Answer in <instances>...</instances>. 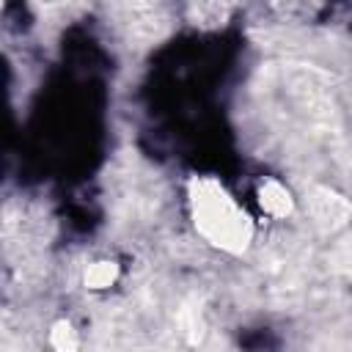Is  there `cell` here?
I'll return each mask as SVG.
<instances>
[{
	"label": "cell",
	"instance_id": "6da1fadb",
	"mask_svg": "<svg viewBox=\"0 0 352 352\" xmlns=\"http://www.w3.org/2000/svg\"><path fill=\"white\" fill-rule=\"evenodd\" d=\"M187 212L204 242L212 248L239 256L253 242V220L228 187L214 176H190L187 182Z\"/></svg>",
	"mask_w": 352,
	"mask_h": 352
},
{
	"label": "cell",
	"instance_id": "7a4b0ae2",
	"mask_svg": "<svg viewBox=\"0 0 352 352\" xmlns=\"http://www.w3.org/2000/svg\"><path fill=\"white\" fill-rule=\"evenodd\" d=\"M256 198H258L261 212L270 214V217H275V220L289 217V214L294 212V195H292V190H289L283 182H278V179H264V182L258 184V190H256Z\"/></svg>",
	"mask_w": 352,
	"mask_h": 352
},
{
	"label": "cell",
	"instance_id": "3957f363",
	"mask_svg": "<svg viewBox=\"0 0 352 352\" xmlns=\"http://www.w3.org/2000/svg\"><path fill=\"white\" fill-rule=\"evenodd\" d=\"M311 206H314V217L322 220V223H330V226H338L349 217V204L346 198H341L338 192L327 190V187H319L314 190L311 195Z\"/></svg>",
	"mask_w": 352,
	"mask_h": 352
},
{
	"label": "cell",
	"instance_id": "277c9868",
	"mask_svg": "<svg viewBox=\"0 0 352 352\" xmlns=\"http://www.w3.org/2000/svg\"><path fill=\"white\" fill-rule=\"evenodd\" d=\"M118 275H121L118 264H116V261H110V258H102V261H94V264H88V267H85L82 280H85V286H88V289L102 292V289H110V286L118 280Z\"/></svg>",
	"mask_w": 352,
	"mask_h": 352
},
{
	"label": "cell",
	"instance_id": "5b68a950",
	"mask_svg": "<svg viewBox=\"0 0 352 352\" xmlns=\"http://www.w3.org/2000/svg\"><path fill=\"white\" fill-rule=\"evenodd\" d=\"M50 346L55 352H80V333L69 319H58L50 327Z\"/></svg>",
	"mask_w": 352,
	"mask_h": 352
}]
</instances>
